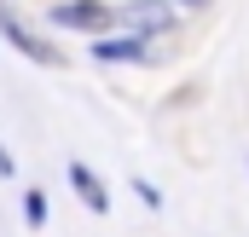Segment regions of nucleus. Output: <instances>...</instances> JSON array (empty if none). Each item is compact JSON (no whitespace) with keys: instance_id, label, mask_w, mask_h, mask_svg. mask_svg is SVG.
I'll return each instance as SVG.
<instances>
[{"instance_id":"obj_6","label":"nucleus","mask_w":249,"mask_h":237,"mask_svg":"<svg viewBox=\"0 0 249 237\" xmlns=\"http://www.w3.org/2000/svg\"><path fill=\"white\" fill-rule=\"evenodd\" d=\"M23 214H29V226H41L47 220V197L41 191H23Z\"/></svg>"},{"instance_id":"obj_5","label":"nucleus","mask_w":249,"mask_h":237,"mask_svg":"<svg viewBox=\"0 0 249 237\" xmlns=\"http://www.w3.org/2000/svg\"><path fill=\"white\" fill-rule=\"evenodd\" d=\"M105 64H145V41H99Z\"/></svg>"},{"instance_id":"obj_1","label":"nucleus","mask_w":249,"mask_h":237,"mask_svg":"<svg viewBox=\"0 0 249 237\" xmlns=\"http://www.w3.org/2000/svg\"><path fill=\"white\" fill-rule=\"evenodd\" d=\"M53 23H64V29H87V35H105V29L116 23V12H110L105 0H58V6H53Z\"/></svg>"},{"instance_id":"obj_4","label":"nucleus","mask_w":249,"mask_h":237,"mask_svg":"<svg viewBox=\"0 0 249 237\" xmlns=\"http://www.w3.org/2000/svg\"><path fill=\"white\" fill-rule=\"evenodd\" d=\"M70 185H75V191H81V203H87V208H93V214H105V208H110V197H105V185H99V179L87 174V168H81V162H70Z\"/></svg>"},{"instance_id":"obj_3","label":"nucleus","mask_w":249,"mask_h":237,"mask_svg":"<svg viewBox=\"0 0 249 237\" xmlns=\"http://www.w3.org/2000/svg\"><path fill=\"white\" fill-rule=\"evenodd\" d=\"M116 23H127V29H168L174 12H168V0H133V6L116 12Z\"/></svg>"},{"instance_id":"obj_7","label":"nucleus","mask_w":249,"mask_h":237,"mask_svg":"<svg viewBox=\"0 0 249 237\" xmlns=\"http://www.w3.org/2000/svg\"><path fill=\"white\" fill-rule=\"evenodd\" d=\"M6 174H12V156H6V151H0V179H6Z\"/></svg>"},{"instance_id":"obj_8","label":"nucleus","mask_w":249,"mask_h":237,"mask_svg":"<svg viewBox=\"0 0 249 237\" xmlns=\"http://www.w3.org/2000/svg\"><path fill=\"white\" fill-rule=\"evenodd\" d=\"M180 6H203V0H180Z\"/></svg>"},{"instance_id":"obj_2","label":"nucleus","mask_w":249,"mask_h":237,"mask_svg":"<svg viewBox=\"0 0 249 237\" xmlns=\"http://www.w3.org/2000/svg\"><path fill=\"white\" fill-rule=\"evenodd\" d=\"M0 29H6V41H12V47H23L35 64H58V52H53V47H47L29 23H18V12H0Z\"/></svg>"}]
</instances>
